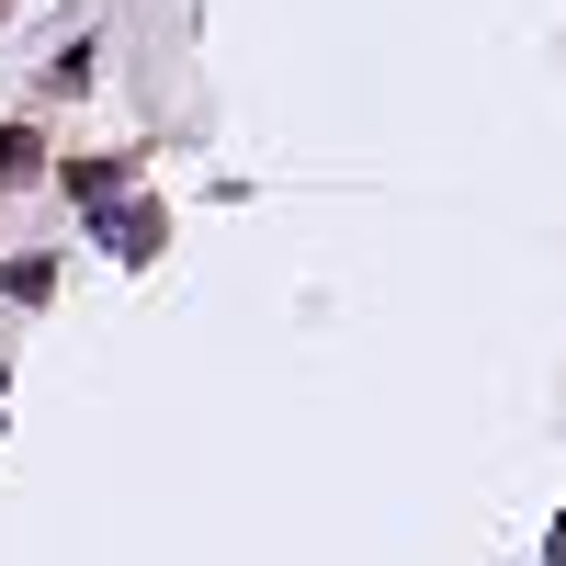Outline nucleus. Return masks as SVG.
I'll list each match as a JSON object with an SVG mask.
<instances>
[{"label": "nucleus", "mask_w": 566, "mask_h": 566, "mask_svg": "<svg viewBox=\"0 0 566 566\" xmlns=\"http://www.w3.org/2000/svg\"><path fill=\"white\" fill-rule=\"evenodd\" d=\"M34 148H45V136H34V125H0V181H34V170H45Z\"/></svg>", "instance_id": "7ed1b4c3"}, {"label": "nucleus", "mask_w": 566, "mask_h": 566, "mask_svg": "<svg viewBox=\"0 0 566 566\" xmlns=\"http://www.w3.org/2000/svg\"><path fill=\"white\" fill-rule=\"evenodd\" d=\"M544 566H566V522H555V555H544Z\"/></svg>", "instance_id": "39448f33"}, {"label": "nucleus", "mask_w": 566, "mask_h": 566, "mask_svg": "<svg viewBox=\"0 0 566 566\" xmlns=\"http://www.w3.org/2000/svg\"><path fill=\"white\" fill-rule=\"evenodd\" d=\"M69 193H80V205H114V193H125V159H80Z\"/></svg>", "instance_id": "f03ea898"}, {"label": "nucleus", "mask_w": 566, "mask_h": 566, "mask_svg": "<svg viewBox=\"0 0 566 566\" xmlns=\"http://www.w3.org/2000/svg\"><path fill=\"white\" fill-rule=\"evenodd\" d=\"M45 283H57V261H45V250H34V261H12V272H0V295H12V306H34V295H45Z\"/></svg>", "instance_id": "20e7f679"}, {"label": "nucleus", "mask_w": 566, "mask_h": 566, "mask_svg": "<svg viewBox=\"0 0 566 566\" xmlns=\"http://www.w3.org/2000/svg\"><path fill=\"white\" fill-rule=\"evenodd\" d=\"M91 216H103V250H114V261H148V250L170 239V216H159V205H125V193L91 205Z\"/></svg>", "instance_id": "f257e3e1"}]
</instances>
